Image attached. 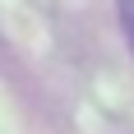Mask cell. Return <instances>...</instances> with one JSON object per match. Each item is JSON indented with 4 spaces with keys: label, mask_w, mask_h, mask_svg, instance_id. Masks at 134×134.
I'll use <instances>...</instances> for the list:
<instances>
[{
    "label": "cell",
    "mask_w": 134,
    "mask_h": 134,
    "mask_svg": "<svg viewBox=\"0 0 134 134\" xmlns=\"http://www.w3.org/2000/svg\"><path fill=\"white\" fill-rule=\"evenodd\" d=\"M120 28H125V42L134 51V0H120Z\"/></svg>",
    "instance_id": "1"
}]
</instances>
